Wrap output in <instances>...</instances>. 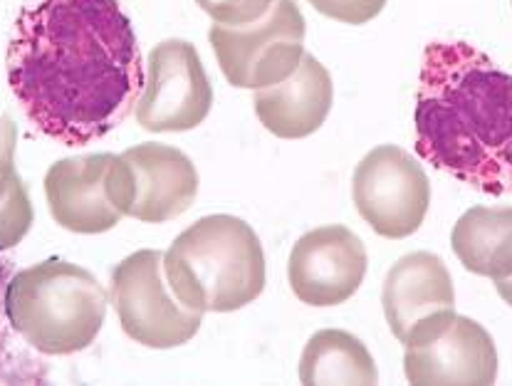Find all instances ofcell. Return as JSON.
Returning <instances> with one entry per match:
<instances>
[{"instance_id":"11","label":"cell","mask_w":512,"mask_h":386,"mask_svg":"<svg viewBox=\"0 0 512 386\" xmlns=\"http://www.w3.org/2000/svg\"><path fill=\"white\" fill-rule=\"evenodd\" d=\"M367 275V248L347 226H320L305 233L287 260L295 297L312 307L347 302Z\"/></svg>"},{"instance_id":"13","label":"cell","mask_w":512,"mask_h":386,"mask_svg":"<svg viewBox=\"0 0 512 386\" xmlns=\"http://www.w3.org/2000/svg\"><path fill=\"white\" fill-rule=\"evenodd\" d=\"M114 154H87L60 159L47 169L45 198L57 226L70 233L112 231L124 218L109 198V166Z\"/></svg>"},{"instance_id":"7","label":"cell","mask_w":512,"mask_h":386,"mask_svg":"<svg viewBox=\"0 0 512 386\" xmlns=\"http://www.w3.org/2000/svg\"><path fill=\"white\" fill-rule=\"evenodd\" d=\"M107 186L122 216L141 223H166L193 206L198 171L176 146L146 142L114 156Z\"/></svg>"},{"instance_id":"16","label":"cell","mask_w":512,"mask_h":386,"mask_svg":"<svg viewBox=\"0 0 512 386\" xmlns=\"http://www.w3.org/2000/svg\"><path fill=\"white\" fill-rule=\"evenodd\" d=\"M302 384H376V364L362 339L344 330L310 337L300 359Z\"/></svg>"},{"instance_id":"3","label":"cell","mask_w":512,"mask_h":386,"mask_svg":"<svg viewBox=\"0 0 512 386\" xmlns=\"http://www.w3.org/2000/svg\"><path fill=\"white\" fill-rule=\"evenodd\" d=\"M164 273L191 310L235 312L265 290L263 245L240 218H198L164 253Z\"/></svg>"},{"instance_id":"20","label":"cell","mask_w":512,"mask_h":386,"mask_svg":"<svg viewBox=\"0 0 512 386\" xmlns=\"http://www.w3.org/2000/svg\"><path fill=\"white\" fill-rule=\"evenodd\" d=\"M495 288H498V295L512 307V275L505 280H498V283H495Z\"/></svg>"},{"instance_id":"9","label":"cell","mask_w":512,"mask_h":386,"mask_svg":"<svg viewBox=\"0 0 512 386\" xmlns=\"http://www.w3.org/2000/svg\"><path fill=\"white\" fill-rule=\"evenodd\" d=\"M213 90L198 50L188 40H164L149 52L137 122L154 134L188 132L208 117Z\"/></svg>"},{"instance_id":"1","label":"cell","mask_w":512,"mask_h":386,"mask_svg":"<svg viewBox=\"0 0 512 386\" xmlns=\"http://www.w3.org/2000/svg\"><path fill=\"white\" fill-rule=\"evenodd\" d=\"M8 85L30 122L55 142L87 146L137 107L144 62L117 0H38L18 13Z\"/></svg>"},{"instance_id":"14","label":"cell","mask_w":512,"mask_h":386,"mask_svg":"<svg viewBox=\"0 0 512 386\" xmlns=\"http://www.w3.org/2000/svg\"><path fill=\"white\" fill-rule=\"evenodd\" d=\"M334 102L332 75L317 57L305 52L285 82L255 90L253 107L260 124L280 139H305L325 124Z\"/></svg>"},{"instance_id":"18","label":"cell","mask_w":512,"mask_h":386,"mask_svg":"<svg viewBox=\"0 0 512 386\" xmlns=\"http://www.w3.org/2000/svg\"><path fill=\"white\" fill-rule=\"evenodd\" d=\"M198 8L218 25H248L263 18L275 0H196Z\"/></svg>"},{"instance_id":"6","label":"cell","mask_w":512,"mask_h":386,"mask_svg":"<svg viewBox=\"0 0 512 386\" xmlns=\"http://www.w3.org/2000/svg\"><path fill=\"white\" fill-rule=\"evenodd\" d=\"M109 300L124 335L149 349H174L191 342L203 312L186 307L171 290L161 250H139L112 270Z\"/></svg>"},{"instance_id":"12","label":"cell","mask_w":512,"mask_h":386,"mask_svg":"<svg viewBox=\"0 0 512 386\" xmlns=\"http://www.w3.org/2000/svg\"><path fill=\"white\" fill-rule=\"evenodd\" d=\"M404 372L411 384H493L498 352L493 337L470 317L456 315L431 342L406 347Z\"/></svg>"},{"instance_id":"5","label":"cell","mask_w":512,"mask_h":386,"mask_svg":"<svg viewBox=\"0 0 512 386\" xmlns=\"http://www.w3.org/2000/svg\"><path fill=\"white\" fill-rule=\"evenodd\" d=\"M305 15L295 0H275L273 8L248 25L208 30L223 77L240 90H265L285 82L305 55Z\"/></svg>"},{"instance_id":"2","label":"cell","mask_w":512,"mask_h":386,"mask_svg":"<svg viewBox=\"0 0 512 386\" xmlns=\"http://www.w3.org/2000/svg\"><path fill=\"white\" fill-rule=\"evenodd\" d=\"M416 151L488 196L512 193V75L470 43H431L416 87Z\"/></svg>"},{"instance_id":"15","label":"cell","mask_w":512,"mask_h":386,"mask_svg":"<svg viewBox=\"0 0 512 386\" xmlns=\"http://www.w3.org/2000/svg\"><path fill=\"white\" fill-rule=\"evenodd\" d=\"M451 248L468 273L493 283L512 275V206H475L458 218Z\"/></svg>"},{"instance_id":"19","label":"cell","mask_w":512,"mask_h":386,"mask_svg":"<svg viewBox=\"0 0 512 386\" xmlns=\"http://www.w3.org/2000/svg\"><path fill=\"white\" fill-rule=\"evenodd\" d=\"M317 13L347 25H364L384 10L386 0H307Z\"/></svg>"},{"instance_id":"10","label":"cell","mask_w":512,"mask_h":386,"mask_svg":"<svg viewBox=\"0 0 512 386\" xmlns=\"http://www.w3.org/2000/svg\"><path fill=\"white\" fill-rule=\"evenodd\" d=\"M386 325L404 347L431 342L456 317V292L438 255L409 253L386 273L381 292Z\"/></svg>"},{"instance_id":"8","label":"cell","mask_w":512,"mask_h":386,"mask_svg":"<svg viewBox=\"0 0 512 386\" xmlns=\"http://www.w3.org/2000/svg\"><path fill=\"white\" fill-rule=\"evenodd\" d=\"M352 198L359 216L381 238L414 236L431 206L426 171L394 144L376 146L354 169Z\"/></svg>"},{"instance_id":"4","label":"cell","mask_w":512,"mask_h":386,"mask_svg":"<svg viewBox=\"0 0 512 386\" xmlns=\"http://www.w3.org/2000/svg\"><path fill=\"white\" fill-rule=\"evenodd\" d=\"M5 317L38 352L75 354L97 339L107 317V292L90 270L45 260L10 278Z\"/></svg>"},{"instance_id":"17","label":"cell","mask_w":512,"mask_h":386,"mask_svg":"<svg viewBox=\"0 0 512 386\" xmlns=\"http://www.w3.org/2000/svg\"><path fill=\"white\" fill-rule=\"evenodd\" d=\"M18 127L10 117H0V250L15 248L33 226V203L15 169Z\"/></svg>"}]
</instances>
